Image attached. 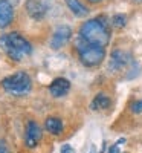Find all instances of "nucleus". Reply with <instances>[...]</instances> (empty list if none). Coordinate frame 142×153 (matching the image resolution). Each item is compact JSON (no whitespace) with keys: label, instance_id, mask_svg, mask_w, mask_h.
Wrapping results in <instances>:
<instances>
[{"label":"nucleus","instance_id":"12","mask_svg":"<svg viewBox=\"0 0 142 153\" xmlns=\"http://www.w3.org/2000/svg\"><path fill=\"white\" fill-rule=\"evenodd\" d=\"M90 107H92L93 110H104V109H109V107H110V98H109L106 94H98V95L93 98Z\"/></svg>","mask_w":142,"mask_h":153},{"label":"nucleus","instance_id":"8","mask_svg":"<svg viewBox=\"0 0 142 153\" xmlns=\"http://www.w3.org/2000/svg\"><path fill=\"white\" fill-rule=\"evenodd\" d=\"M69 91H70V83H69V80L63 78V76L55 78L49 86V92L52 94V97H55V98H61L64 95H67Z\"/></svg>","mask_w":142,"mask_h":153},{"label":"nucleus","instance_id":"13","mask_svg":"<svg viewBox=\"0 0 142 153\" xmlns=\"http://www.w3.org/2000/svg\"><path fill=\"white\" fill-rule=\"evenodd\" d=\"M66 5L69 6V9L76 17H86L87 12H89V9L80 2V0H66Z\"/></svg>","mask_w":142,"mask_h":153},{"label":"nucleus","instance_id":"19","mask_svg":"<svg viewBox=\"0 0 142 153\" xmlns=\"http://www.w3.org/2000/svg\"><path fill=\"white\" fill-rule=\"evenodd\" d=\"M87 2H90V3H98V2H101V0H87Z\"/></svg>","mask_w":142,"mask_h":153},{"label":"nucleus","instance_id":"5","mask_svg":"<svg viewBox=\"0 0 142 153\" xmlns=\"http://www.w3.org/2000/svg\"><path fill=\"white\" fill-rule=\"evenodd\" d=\"M41 127L38 126L35 121H29L26 126V135H24V143L29 149H34L38 146V143L41 141Z\"/></svg>","mask_w":142,"mask_h":153},{"label":"nucleus","instance_id":"3","mask_svg":"<svg viewBox=\"0 0 142 153\" xmlns=\"http://www.w3.org/2000/svg\"><path fill=\"white\" fill-rule=\"evenodd\" d=\"M2 87L8 94H12L16 97H21V95H26L31 87H32V80L31 76L26 74V72H16L6 78L2 80Z\"/></svg>","mask_w":142,"mask_h":153},{"label":"nucleus","instance_id":"15","mask_svg":"<svg viewBox=\"0 0 142 153\" xmlns=\"http://www.w3.org/2000/svg\"><path fill=\"white\" fill-rule=\"evenodd\" d=\"M132 112L133 113H142V100H138L132 104Z\"/></svg>","mask_w":142,"mask_h":153},{"label":"nucleus","instance_id":"18","mask_svg":"<svg viewBox=\"0 0 142 153\" xmlns=\"http://www.w3.org/2000/svg\"><path fill=\"white\" fill-rule=\"evenodd\" d=\"M0 153H9L8 149H6V146H5L3 143H0Z\"/></svg>","mask_w":142,"mask_h":153},{"label":"nucleus","instance_id":"7","mask_svg":"<svg viewBox=\"0 0 142 153\" xmlns=\"http://www.w3.org/2000/svg\"><path fill=\"white\" fill-rule=\"evenodd\" d=\"M26 11L34 20H41L47 12V5L44 0H26Z\"/></svg>","mask_w":142,"mask_h":153},{"label":"nucleus","instance_id":"4","mask_svg":"<svg viewBox=\"0 0 142 153\" xmlns=\"http://www.w3.org/2000/svg\"><path fill=\"white\" fill-rule=\"evenodd\" d=\"M76 51H78L81 63L84 66H89V68L98 66L106 57V49L104 48L96 46V45H89L83 40H80L78 46H76Z\"/></svg>","mask_w":142,"mask_h":153},{"label":"nucleus","instance_id":"2","mask_svg":"<svg viewBox=\"0 0 142 153\" xmlns=\"http://www.w3.org/2000/svg\"><path fill=\"white\" fill-rule=\"evenodd\" d=\"M0 46L11 60L20 61L32 52V45L18 32H11L0 37Z\"/></svg>","mask_w":142,"mask_h":153},{"label":"nucleus","instance_id":"10","mask_svg":"<svg viewBox=\"0 0 142 153\" xmlns=\"http://www.w3.org/2000/svg\"><path fill=\"white\" fill-rule=\"evenodd\" d=\"M130 61H132V57L128 55L127 52H122V51H115V52L112 54V60H110L109 68L113 69V71H119V69L125 68Z\"/></svg>","mask_w":142,"mask_h":153},{"label":"nucleus","instance_id":"14","mask_svg":"<svg viewBox=\"0 0 142 153\" xmlns=\"http://www.w3.org/2000/svg\"><path fill=\"white\" fill-rule=\"evenodd\" d=\"M125 23H127V17L124 14H116L112 17V25L115 28H122L125 26Z\"/></svg>","mask_w":142,"mask_h":153},{"label":"nucleus","instance_id":"20","mask_svg":"<svg viewBox=\"0 0 142 153\" xmlns=\"http://www.w3.org/2000/svg\"><path fill=\"white\" fill-rule=\"evenodd\" d=\"M135 2H142V0H135Z\"/></svg>","mask_w":142,"mask_h":153},{"label":"nucleus","instance_id":"16","mask_svg":"<svg viewBox=\"0 0 142 153\" xmlns=\"http://www.w3.org/2000/svg\"><path fill=\"white\" fill-rule=\"evenodd\" d=\"M121 143H124V139H119V141L116 143V144H113V146L109 149L107 153H119V144H121Z\"/></svg>","mask_w":142,"mask_h":153},{"label":"nucleus","instance_id":"17","mask_svg":"<svg viewBox=\"0 0 142 153\" xmlns=\"http://www.w3.org/2000/svg\"><path fill=\"white\" fill-rule=\"evenodd\" d=\"M60 153H75V150H73V149H72L69 144H64V146H61Z\"/></svg>","mask_w":142,"mask_h":153},{"label":"nucleus","instance_id":"9","mask_svg":"<svg viewBox=\"0 0 142 153\" xmlns=\"http://www.w3.org/2000/svg\"><path fill=\"white\" fill-rule=\"evenodd\" d=\"M14 19V8L8 0H0V29L9 26Z\"/></svg>","mask_w":142,"mask_h":153},{"label":"nucleus","instance_id":"6","mask_svg":"<svg viewBox=\"0 0 142 153\" xmlns=\"http://www.w3.org/2000/svg\"><path fill=\"white\" fill-rule=\"evenodd\" d=\"M72 37V29L69 26H58L52 35V38H50V46H52L54 49H60L63 48L64 45H66Z\"/></svg>","mask_w":142,"mask_h":153},{"label":"nucleus","instance_id":"11","mask_svg":"<svg viewBox=\"0 0 142 153\" xmlns=\"http://www.w3.org/2000/svg\"><path fill=\"white\" fill-rule=\"evenodd\" d=\"M44 126H46V129L49 130V133H52V135H60L63 132V121L60 118H57V117L46 118Z\"/></svg>","mask_w":142,"mask_h":153},{"label":"nucleus","instance_id":"1","mask_svg":"<svg viewBox=\"0 0 142 153\" xmlns=\"http://www.w3.org/2000/svg\"><path fill=\"white\" fill-rule=\"evenodd\" d=\"M80 40L104 48L110 42V31L104 19H90L80 28Z\"/></svg>","mask_w":142,"mask_h":153}]
</instances>
